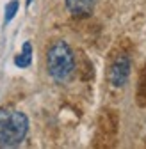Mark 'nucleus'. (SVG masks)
I'll list each match as a JSON object with an SVG mask.
<instances>
[{
    "mask_svg": "<svg viewBox=\"0 0 146 149\" xmlns=\"http://www.w3.org/2000/svg\"><path fill=\"white\" fill-rule=\"evenodd\" d=\"M30 62H32V45L29 41H25L22 46V53H18L14 57V66L23 69V68H29Z\"/></svg>",
    "mask_w": 146,
    "mask_h": 149,
    "instance_id": "nucleus-5",
    "label": "nucleus"
},
{
    "mask_svg": "<svg viewBox=\"0 0 146 149\" xmlns=\"http://www.w3.org/2000/svg\"><path fill=\"white\" fill-rule=\"evenodd\" d=\"M18 9H20V2H18V0H11V2L6 6V16H4V22L6 23H9L13 18L16 16Z\"/></svg>",
    "mask_w": 146,
    "mask_h": 149,
    "instance_id": "nucleus-6",
    "label": "nucleus"
},
{
    "mask_svg": "<svg viewBox=\"0 0 146 149\" xmlns=\"http://www.w3.org/2000/svg\"><path fill=\"white\" fill-rule=\"evenodd\" d=\"M128 77H130V59L126 55H119L109 69V80L114 87H123L128 82Z\"/></svg>",
    "mask_w": 146,
    "mask_h": 149,
    "instance_id": "nucleus-3",
    "label": "nucleus"
},
{
    "mask_svg": "<svg viewBox=\"0 0 146 149\" xmlns=\"http://www.w3.org/2000/svg\"><path fill=\"white\" fill-rule=\"evenodd\" d=\"M32 2H34V0H27V7H29V6H30Z\"/></svg>",
    "mask_w": 146,
    "mask_h": 149,
    "instance_id": "nucleus-7",
    "label": "nucleus"
},
{
    "mask_svg": "<svg viewBox=\"0 0 146 149\" xmlns=\"http://www.w3.org/2000/svg\"><path fill=\"white\" fill-rule=\"evenodd\" d=\"M66 9L75 18H86L93 13L95 0H64Z\"/></svg>",
    "mask_w": 146,
    "mask_h": 149,
    "instance_id": "nucleus-4",
    "label": "nucleus"
},
{
    "mask_svg": "<svg viewBox=\"0 0 146 149\" xmlns=\"http://www.w3.org/2000/svg\"><path fill=\"white\" fill-rule=\"evenodd\" d=\"M46 69L48 74L57 80L66 82L75 69V57L66 41H55L46 52Z\"/></svg>",
    "mask_w": 146,
    "mask_h": 149,
    "instance_id": "nucleus-2",
    "label": "nucleus"
},
{
    "mask_svg": "<svg viewBox=\"0 0 146 149\" xmlns=\"http://www.w3.org/2000/svg\"><path fill=\"white\" fill-rule=\"evenodd\" d=\"M29 133V117L20 110L0 108V147L20 146Z\"/></svg>",
    "mask_w": 146,
    "mask_h": 149,
    "instance_id": "nucleus-1",
    "label": "nucleus"
}]
</instances>
